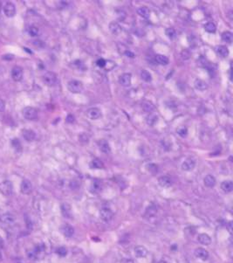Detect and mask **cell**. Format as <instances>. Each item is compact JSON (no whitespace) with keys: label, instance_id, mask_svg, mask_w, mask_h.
<instances>
[{"label":"cell","instance_id":"4316f807","mask_svg":"<svg viewBox=\"0 0 233 263\" xmlns=\"http://www.w3.org/2000/svg\"><path fill=\"white\" fill-rule=\"evenodd\" d=\"M109 30H110V31L113 34L117 35V34H119L122 31V28H121L120 24L114 21V22H111L109 24Z\"/></svg>","mask_w":233,"mask_h":263},{"label":"cell","instance_id":"7a4b0ae2","mask_svg":"<svg viewBox=\"0 0 233 263\" xmlns=\"http://www.w3.org/2000/svg\"><path fill=\"white\" fill-rule=\"evenodd\" d=\"M67 88L71 93H80L83 89V84L79 80H72L68 82Z\"/></svg>","mask_w":233,"mask_h":263},{"label":"cell","instance_id":"9c48e42d","mask_svg":"<svg viewBox=\"0 0 233 263\" xmlns=\"http://www.w3.org/2000/svg\"><path fill=\"white\" fill-rule=\"evenodd\" d=\"M86 116L91 120H97L100 117H101L102 114H101V111L98 108H91L87 110Z\"/></svg>","mask_w":233,"mask_h":263},{"label":"cell","instance_id":"9a60e30c","mask_svg":"<svg viewBox=\"0 0 233 263\" xmlns=\"http://www.w3.org/2000/svg\"><path fill=\"white\" fill-rule=\"evenodd\" d=\"M0 220L5 224H13L16 221V217L13 213H5L0 217Z\"/></svg>","mask_w":233,"mask_h":263},{"label":"cell","instance_id":"816d5d0a","mask_svg":"<svg viewBox=\"0 0 233 263\" xmlns=\"http://www.w3.org/2000/svg\"><path fill=\"white\" fill-rule=\"evenodd\" d=\"M4 245H5L4 239H3V238L0 236V250H2V249H3V247H4Z\"/></svg>","mask_w":233,"mask_h":263},{"label":"cell","instance_id":"b9f144b4","mask_svg":"<svg viewBox=\"0 0 233 263\" xmlns=\"http://www.w3.org/2000/svg\"><path fill=\"white\" fill-rule=\"evenodd\" d=\"M79 141L80 143H87L89 142V136L86 134H85V133L80 134L79 135Z\"/></svg>","mask_w":233,"mask_h":263},{"label":"cell","instance_id":"681fc988","mask_svg":"<svg viewBox=\"0 0 233 263\" xmlns=\"http://www.w3.org/2000/svg\"><path fill=\"white\" fill-rule=\"evenodd\" d=\"M121 263H134V261L131 260V259L125 258V259H122V260L121 261Z\"/></svg>","mask_w":233,"mask_h":263},{"label":"cell","instance_id":"74e56055","mask_svg":"<svg viewBox=\"0 0 233 263\" xmlns=\"http://www.w3.org/2000/svg\"><path fill=\"white\" fill-rule=\"evenodd\" d=\"M147 171L152 174H156L158 172V166L155 164H148L147 166Z\"/></svg>","mask_w":233,"mask_h":263},{"label":"cell","instance_id":"3957f363","mask_svg":"<svg viewBox=\"0 0 233 263\" xmlns=\"http://www.w3.org/2000/svg\"><path fill=\"white\" fill-rule=\"evenodd\" d=\"M43 81L44 83L46 85L49 86V87H52V86H54L57 83V80H58V78H57V74L53 72H46L43 75Z\"/></svg>","mask_w":233,"mask_h":263},{"label":"cell","instance_id":"db71d44e","mask_svg":"<svg viewBox=\"0 0 233 263\" xmlns=\"http://www.w3.org/2000/svg\"><path fill=\"white\" fill-rule=\"evenodd\" d=\"M25 51H27V52H29V53H30V54H31V50H29V49H27V48H25Z\"/></svg>","mask_w":233,"mask_h":263},{"label":"cell","instance_id":"d590c367","mask_svg":"<svg viewBox=\"0 0 233 263\" xmlns=\"http://www.w3.org/2000/svg\"><path fill=\"white\" fill-rule=\"evenodd\" d=\"M12 146H13L18 152L22 151V145H21V143H20V141H19V139H17V138L13 139V140L12 141Z\"/></svg>","mask_w":233,"mask_h":263},{"label":"cell","instance_id":"7c38bea8","mask_svg":"<svg viewBox=\"0 0 233 263\" xmlns=\"http://www.w3.org/2000/svg\"><path fill=\"white\" fill-rule=\"evenodd\" d=\"M195 255H196V258H198L202 261H206L209 256L208 251L205 250L204 248H202V247L196 248L195 250Z\"/></svg>","mask_w":233,"mask_h":263},{"label":"cell","instance_id":"d6a6232c","mask_svg":"<svg viewBox=\"0 0 233 263\" xmlns=\"http://www.w3.org/2000/svg\"><path fill=\"white\" fill-rule=\"evenodd\" d=\"M204 29L207 32H209V33H214L215 31H217V26L216 24L213 23V22H208L206 23L205 25H204Z\"/></svg>","mask_w":233,"mask_h":263},{"label":"cell","instance_id":"7dc6e473","mask_svg":"<svg viewBox=\"0 0 233 263\" xmlns=\"http://www.w3.org/2000/svg\"><path fill=\"white\" fill-rule=\"evenodd\" d=\"M66 121H67V123H74V121H75L74 115H71V114H69V115L67 116V119H66Z\"/></svg>","mask_w":233,"mask_h":263},{"label":"cell","instance_id":"836d02e7","mask_svg":"<svg viewBox=\"0 0 233 263\" xmlns=\"http://www.w3.org/2000/svg\"><path fill=\"white\" fill-rule=\"evenodd\" d=\"M141 78L146 82H150L152 80V76L151 73L147 72L146 70H142L141 72Z\"/></svg>","mask_w":233,"mask_h":263},{"label":"cell","instance_id":"d4e9b609","mask_svg":"<svg viewBox=\"0 0 233 263\" xmlns=\"http://www.w3.org/2000/svg\"><path fill=\"white\" fill-rule=\"evenodd\" d=\"M137 13L143 18H148L150 16V11L146 6H141L140 8H138Z\"/></svg>","mask_w":233,"mask_h":263},{"label":"cell","instance_id":"ab89813d","mask_svg":"<svg viewBox=\"0 0 233 263\" xmlns=\"http://www.w3.org/2000/svg\"><path fill=\"white\" fill-rule=\"evenodd\" d=\"M177 134L180 135V136H182V137H186L187 136V135H188V128H186V127H180V128H177Z\"/></svg>","mask_w":233,"mask_h":263},{"label":"cell","instance_id":"d6986e66","mask_svg":"<svg viewBox=\"0 0 233 263\" xmlns=\"http://www.w3.org/2000/svg\"><path fill=\"white\" fill-rule=\"evenodd\" d=\"M194 87H195V88H196V89L199 90V91H204V90H207L209 87L208 84H207L205 81H203L202 80H200V79H196V80H195V82H194Z\"/></svg>","mask_w":233,"mask_h":263},{"label":"cell","instance_id":"60d3db41","mask_svg":"<svg viewBox=\"0 0 233 263\" xmlns=\"http://www.w3.org/2000/svg\"><path fill=\"white\" fill-rule=\"evenodd\" d=\"M56 253H57L58 255H60V257H65L67 254V249L66 247H64V246H60V247L57 248Z\"/></svg>","mask_w":233,"mask_h":263},{"label":"cell","instance_id":"f907efd6","mask_svg":"<svg viewBox=\"0 0 233 263\" xmlns=\"http://www.w3.org/2000/svg\"><path fill=\"white\" fill-rule=\"evenodd\" d=\"M125 54L127 55V56H129V57H131V58L135 57V54H134L132 52H130V51H126V52H125Z\"/></svg>","mask_w":233,"mask_h":263},{"label":"cell","instance_id":"7402d4cb","mask_svg":"<svg viewBox=\"0 0 233 263\" xmlns=\"http://www.w3.org/2000/svg\"><path fill=\"white\" fill-rule=\"evenodd\" d=\"M203 183L205 184V186L208 187V188L214 187L215 184H216V178L212 175H207L206 177H204Z\"/></svg>","mask_w":233,"mask_h":263},{"label":"cell","instance_id":"8fae6325","mask_svg":"<svg viewBox=\"0 0 233 263\" xmlns=\"http://www.w3.org/2000/svg\"><path fill=\"white\" fill-rule=\"evenodd\" d=\"M195 165H196V163H195V161L193 159L188 158L184 160L183 162V164L181 165V168H182L183 171H189L193 170L195 168Z\"/></svg>","mask_w":233,"mask_h":263},{"label":"cell","instance_id":"f35d334b","mask_svg":"<svg viewBox=\"0 0 233 263\" xmlns=\"http://www.w3.org/2000/svg\"><path fill=\"white\" fill-rule=\"evenodd\" d=\"M157 119H158L157 116H155V115H149V116L147 117L146 121H147V123L148 125H154L155 122H157Z\"/></svg>","mask_w":233,"mask_h":263},{"label":"cell","instance_id":"603a6c76","mask_svg":"<svg viewBox=\"0 0 233 263\" xmlns=\"http://www.w3.org/2000/svg\"><path fill=\"white\" fill-rule=\"evenodd\" d=\"M157 212H158V209H157V206H155V205H150V206H148L147 207V209H146V211H145V214H146V216L147 217H154V216H155L156 215V213H157Z\"/></svg>","mask_w":233,"mask_h":263},{"label":"cell","instance_id":"1f68e13d","mask_svg":"<svg viewBox=\"0 0 233 263\" xmlns=\"http://www.w3.org/2000/svg\"><path fill=\"white\" fill-rule=\"evenodd\" d=\"M221 38H222V39H223L224 42L227 43H231L233 40V35L231 31H224V32H223Z\"/></svg>","mask_w":233,"mask_h":263},{"label":"cell","instance_id":"ffe728a7","mask_svg":"<svg viewBox=\"0 0 233 263\" xmlns=\"http://www.w3.org/2000/svg\"><path fill=\"white\" fill-rule=\"evenodd\" d=\"M158 183L162 187L168 188L172 184V180L171 178L168 176H162L158 178Z\"/></svg>","mask_w":233,"mask_h":263},{"label":"cell","instance_id":"ba28073f","mask_svg":"<svg viewBox=\"0 0 233 263\" xmlns=\"http://www.w3.org/2000/svg\"><path fill=\"white\" fill-rule=\"evenodd\" d=\"M114 213L111 211L109 208L103 207L100 209V217L101 218V220H103L104 221H109L113 219Z\"/></svg>","mask_w":233,"mask_h":263},{"label":"cell","instance_id":"44dd1931","mask_svg":"<svg viewBox=\"0 0 233 263\" xmlns=\"http://www.w3.org/2000/svg\"><path fill=\"white\" fill-rule=\"evenodd\" d=\"M197 241L200 243V244L204 245V246H207V245L210 244L211 242V239L209 236L208 234L206 233H201L197 236Z\"/></svg>","mask_w":233,"mask_h":263},{"label":"cell","instance_id":"484cf974","mask_svg":"<svg viewBox=\"0 0 233 263\" xmlns=\"http://www.w3.org/2000/svg\"><path fill=\"white\" fill-rule=\"evenodd\" d=\"M221 188L224 192H231L233 190V183L231 180L224 181L221 183Z\"/></svg>","mask_w":233,"mask_h":263},{"label":"cell","instance_id":"f5cc1de1","mask_svg":"<svg viewBox=\"0 0 233 263\" xmlns=\"http://www.w3.org/2000/svg\"><path fill=\"white\" fill-rule=\"evenodd\" d=\"M2 260H3V254H2V252L0 250V262L2 261Z\"/></svg>","mask_w":233,"mask_h":263},{"label":"cell","instance_id":"277c9868","mask_svg":"<svg viewBox=\"0 0 233 263\" xmlns=\"http://www.w3.org/2000/svg\"><path fill=\"white\" fill-rule=\"evenodd\" d=\"M23 116L26 120H35L38 118V111L35 108L32 107H26L23 109Z\"/></svg>","mask_w":233,"mask_h":263},{"label":"cell","instance_id":"c3c4849f","mask_svg":"<svg viewBox=\"0 0 233 263\" xmlns=\"http://www.w3.org/2000/svg\"><path fill=\"white\" fill-rule=\"evenodd\" d=\"M5 109V102L4 100L0 99V112H4Z\"/></svg>","mask_w":233,"mask_h":263},{"label":"cell","instance_id":"52a82bcc","mask_svg":"<svg viewBox=\"0 0 233 263\" xmlns=\"http://www.w3.org/2000/svg\"><path fill=\"white\" fill-rule=\"evenodd\" d=\"M23 68L19 66H16L12 69V77L15 81H20L23 79Z\"/></svg>","mask_w":233,"mask_h":263},{"label":"cell","instance_id":"8d00e7d4","mask_svg":"<svg viewBox=\"0 0 233 263\" xmlns=\"http://www.w3.org/2000/svg\"><path fill=\"white\" fill-rule=\"evenodd\" d=\"M165 33L167 37L170 39H174L176 38V35H177V32H176V30L174 28H168L166 29Z\"/></svg>","mask_w":233,"mask_h":263},{"label":"cell","instance_id":"e575fe53","mask_svg":"<svg viewBox=\"0 0 233 263\" xmlns=\"http://www.w3.org/2000/svg\"><path fill=\"white\" fill-rule=\"evenodd\" d=\"M28 33L31 37H37L40 34V31H39V29L36 27V26H30L29 29H28Z\"/></svg>","mask_w":233,"mask_h":263},{"label":"cell","instance_id":"cb8c5ba5","mask_svg":"<svg viewBox=\"0 0 233 263\" xmlns=\"http://www.w3.org/2000/svg\"><path fill=\"white\" fill-rule=\"evenodd\" d=\"M61 213L63 214L64 217L66 218H70L71 215H72V210H71V206L67 204V203H64L61 205Z\"/></svg>","mask_w":233,"mask_h":263},{"label":"cell","instance_id":"4fadbf2b","mask_svg":"<svg viewBox=\"0 0 233 263\" xmlns=\"http://www.w3.org/2000/svg\"><path fill=\"white\" fill-rule=\"evenodd\" d=\"M102 190V183L100 180H93L90 186V191L93 194H98Z\"/></svg>","mask_w":233,"mask_h":263},{"label":"cell","instance_id":"5b68a950","mask_svg":"<svg viewBox=\"0 0 233 263\" xmlns=\"http://www.w3.org/2000/svg\"><path fill=\"white\" fill-rule=\"evenodd\" d=\"M3 12L7 18H13L16 15V6L13 3L8 2L3 7Z\"/></svg>","mask_w":233,"mask_h":263},{"label":"cell","instance_id":"83f0119b","mask_svg":"<svg viewBox=\"0 0 233 263\" xmlns=\"http://www.w3.org/2000/svg\"><path fill=\"white\" fill-rule=\"evenodd\" d=\"M216 51H217V54L223 57V58H225L229 55V49L227 48L226 46H219L216 48Z\"/></svg>","mask_w":233,"mask_h":263},{"label":"cell","instance_id":"8992f818","mask_svg":"<svg viewBox=\"0 0 233 263\" xmlns=\"http://www.w3.org/2000/svg\"><path fill=\"white\" fill-rule=\"evenodd\" d=\"M20 191L23 194H30L32 191V184H31V181L28 179H24L21 183L20 185Z\"/></svg>","mask_w":233,"mask_h":263},{"label":"cell","instance_id":"2e32d148","mask_svg":"<svg viewBox=\"0 0 233 263\" xmlns=\"http://www.w3.org/2000/svg\"><path fill=\"white\" fill-rule=\"evenodd\" d=\"M61 231L62 233L64 234V236L67 238H71L74 234V228L71 225H68V224H66L62 226Z\"/></svg>","mask_w":233,"mask_h":263},{"label":"cell","instance_id":"f546056e","mask_svg":"<svg viewBox=\"0 0 233 263\" xmlns=\"http://www.w3.org/2000/svg\"><path fill=\"white\" fill-rule=\"evenodd\" d=\"M141 107H142V109H143V110L145 111V112H147V113H152L154 110H155V106H154L153 103H151L150 102H143L142 103V105H141Z\"/></svg>","mask_w":233,"mask_h":263},{"label":"cell","instance_id":"ee69618b","mask_svg":"<svg viewBox=\"0 0 233 263\" xmlns=\"http://www.w3.org/2000/svg\"><path fill=\"white\" fill-rule=\"evenodd\" d=\"M96 64L99 67H105L107 65V61H105L104 59H99L96 62Z\"/></svg>","mask_w":233,"mask_h":263},{"label":"cell","instance_id":"bcb514c9","mask_svg":"<svg viewBox=\"0 0 233 263\" xmlns=\"http://www.w3.org/2000/svg\"><path fill=\"white\" fill-rule=\"evenodd\" d=\"M2 59H3L4 61H13V59H14V55L10 54H7L5 55H3Z\"/></svg>","mask_w":233,"mask_h":263},{"label":"cell","instance_id":"7bdbcfd3","mask_svg":"<svg viewBox=\"0 0 233 263\" xmlns=\"http://www.w3.org/2000/svg\"><path fill=\"white\" fill-rule=\"evenodd\" d=\"M181 56H182V59L183 60H188L190 57V52L188 50H184L181 54Z\"/></svg>","mask_w":233,"mask_h":263},{"label":"cell","instance_id":"4dcf8cb0","mask_svg":"<svg viewBox=\"0 0 233 263\" xmlns=\"http://www.w3.org/2000/svg\"><path fill=\"white\" fill-rule=\"evenodd\" d=\"M155 61L160 64V65H162V66H165L167 64H169V59L164 56V55H161L158 54L155 56Z\"/></svg>","mask_w":233,"mask_h":263},{"label":"cell","instance_id":"e0dca14e","mask_svg":"<svg viewBox=\"0 0 233 263\" xmlns=\"http://www.w3.org/2000/svg\"><path fill=\"white\" fill-rule=\"evenodd\" d=\"M98 146H99V149L100 150V151H102L103 153H106V154L110 153L111 151L110 145H109L108 142H107V140L102 139V140L99 141Z\"/></svg>","mask_w":233,"mask_h":263},{"label":"cell","instance_id":"f1b7e54d","mask_svg":"<svg viewBox=\"0 0 233 263\" xmlns=\"http://www.w3.org/2000/svg\"><path fill=\"white\" fill-rule=\"evenodd\" d=\"M89 166L91 169H102L104 167V164L100 159H93L90 162Z\"/></svg>","mask_w":233,"mask_h":263},{"label":"cell","instance_id":"ac0fdd59","mask_svg":"<svg viewBox=\"0 0 233 263\" xmlns=\"http://www.w3.org/2000/svg\"><path fill=\"white\" fill-rule=\"evenodd\" d=\"M22 135L25 138V140L27 142H32L36 137L35 132L31 129H24L22 132Z\"/></svg>","mask_w":233,"mask_h":263},{"label":"cell","instance_id":"5bb4252c","mask_svg":"<svg viewBox=\"0 0 233 263\" xmlns=\"http://www.w3.org/2000/svg\"><path fill=\"white\" fill-rule=\"evenodd\" d=\"M135 254L137 258H145L147 255V248L143 246H136L135 247Z\"/></svg>","mask_w":233,"mask_h":263},{"label":"cell","instance_id":"6da1fadb","mask_svg":"<svg viewBox=\"0 0 233 263\" xmlns=\"http://www.w3.org/2000/svg\"><path fill=\"white\" fill-rule=\"evenodd\" d=\"M13 183L11 181L5 180L2 183H0V193L2 195L6 196V197L11 196L13 193Z\"/></svg>","mask_w":233,"mask_h":263},{"label":"cell","instance_id":"30bf717a","mask_svg":"<svg viewBox=\"0 0 233 263\" xmlns=\"http://www.w3.org/2000/svg\"><path fill=\"white\" fill-rule=\"evenodd\" d=\"M131 79H132L131 74L129 73H125L119 77V82L123 87H129L131 84Z\"/></svg>","mask_w":233,"mask_h":263},{"label":"cell","instance_id":"f6af8a7d","mask_svg":"<svg viewBox=\"0 0 233 263\" xmlns=\"http://www.w3.org/2000/svg\"><path fill=\"white\" fill-rule=\"evenodd\" d=\"M158 263H172V261H171V259H170L169 257L164 255L163 257H162V259L160 260L159 262Z\"/></svg>","mask_w":233,"mask_h":263}]
</instances>
